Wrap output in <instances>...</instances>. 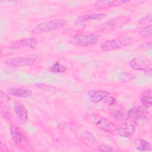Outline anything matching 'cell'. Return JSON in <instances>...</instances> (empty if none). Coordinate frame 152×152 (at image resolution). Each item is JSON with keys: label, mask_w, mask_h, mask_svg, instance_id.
<instances>
[{"label": "cell", "mask_w": 152, "mask_h": 152, "mask_svg": "<svg viewBox=\"0 0 152 152\" xmlns=\"http://www.w3.org/2000/svg\"><path fill=\"white\" fill-rule=\"evenodd\" d=\"M65 24V21L61 19L48 20L42 22L33 27L31 30V33L37 34L52 31L64 27Z\"/></svg>", "instance_id": "6da1fadb"}, {"label": "cell", "mask_w": 152, "mask_h": 152, "mask_svg": "<svg viewBox=\"0 0 152 152\" xmlns=\"http://www.w3.org/2000/svg\"><path fill=\"white\" fill-rule=\"evenodd\" d=\"M132 40V38L130 36H119L103 42L100 46V49L103 51L116 50L131 44Z\"/></svg>", "instance_id": "7a4b0ae2"}, {"label": "cell", "mask_w": 152, "mask_h": 152, "mask_svg": "<svg viewBox=\"0 0 152 152\" xmlns=\"http://www.w3.org/2000/svg\"><path fill=\"white\" fill-rule=\"evenodd\" d=\"M41 56L38 55L15 56L6 60L4 63L7 66L11 67L25 66L34 64L39 62Z\"/></svg>", "instance_id": "3957f363"}, {"label": "cell", "mask_w": 152, "mask_h": 152, "mask_svg": "<svg viewBox=\"0 0 152 152\" xmlns=\"http://www.w3.org/2000/svg\"><path fill=\"white\" fill-rule=\"evenodd\" d=\"M130 20V18L126 16L121 15L103 23L100 27V31L103 33H108L115 29L119 28L125 25Z\"/></svg>", "instance_id": "277c9868"}, {"label": "cell", "mask_w": 152, "mask_h": 152, "mask_svg": "<svg viewBox=\"0 0 152 152\" xmlns=\"http://www.w3.org/2000/svg\"><path fill=\"white\" fill-rule=\"evenodd\" d=\"M99 36L94 34H81L74 36L72 42L80 46L89 47L93 46L99 40Z\"/></svg>", "instance_id": "5b68a950"}, {"label": "cell", "mask_w": 152, "mask_h": 152, "mask_svg": "<svg viewBox=\"0 0 152 152\" xmlns=\"http://www.w3.org/2000/svg\"><path fill=\"white\" fill-rule=\"evenodd\" d=\"M94 123L101 130L108 133L114 134L116 132L117 126L108 119L102 117H96L94 119Z\"/></svg>", "instance_id": "8992f818"}, {"label": "cell", "mask_w": 152, "mask_h": 152, "mask_svg": "<svg viewBox=\"0 0 152 152\" xmlns=\"http://www.w3.org/2000/svg\"><path fill=\"white\" fill-rule=\"evenodd\" d=\"M129 65L134 69L138 71H145L151 66V62L147 58L144 57L137 56L129 62Z\"/></svg>", "instance_id": "52a82bcc"}, {"label": "cell", "mask_w": 152, "mask_h": 152, "mask_svg": "<svg viewBox=\"0 0 152 152\" xmlns=\"http://www.w3.org/2000/svg\"><path fill=\"white\" fill-rule=\"evenodd\" d=\"M37 44V41L35 38L29 37L15 40L12 42L10 47L13 49H22L26 48L33 49L36 46Z\"/></svg>", "instance_id": "ba28073f"}, {"label": "cell", "mask_w": 152, "mask_h": 152, "mask_svg": "<svg viewBox=\"0 0 152 152\" xmlns=\"http://www.w3.org/2000/svg\"><path fill=\"white\" fill-rule=\"evenodd\" d=\"M135 132V126L132 124L124 123L117 127L116 132L121 137L128 138L132 136Z\"/></svg>", "instance_id": "9c48e42d"}, {"label": "cell", "mask_w": 152, "mask_h": 152, "mask_svg": "<svg viewBox=\"0 0 152 152\" xmlns=\"http://www.w3.org/2000/svg\"><path fill=\"white\" fill-rule=\"evenodd\" d=\"M128 1L125 0H102L98 1L95 4V7L97 10L106 9L118 5H121L128 2Z\"/></svg>", "instance_id": "30bf717a"}, {"label": "cell", "mask_w": 152, "mask_h": 152, "mask_svg": "<svg viewBox=\"0 0 152 152\" xmlns=\"http://www.w3.org/2000/svg\"><path fill=\"white\" fill-rule=\"evenodd\" d=\"M148 112L147 108L144 106H140L130 110L128 112V117L133 118L135 119H144L148 117Z\"/></svg>", "instance_id": "8fae6325"}, {"label": "cell", "mask_w": 152, "mask_h": 152, "mask_svg": "<svg viewBox=\"0 0 152 152\" xmlns=\"http://www.w3.org/2000/svg\"><path fill=\"white\" fill-rule=\"evenodd\" d=\"M15 112L18 120L21 124H25L28 119L27 111L24 104L20 102L15 103Z\"/></svg>", "instance_id": "7c38bea8"}, {"label": "cell", "mask_w": 152, "mask_h": 152, "mask_svg": "<svg viewBox=\"0 0 152 152\" xmlns=\"http://www.w3.org/2000/svg\"><path fill=\"white\" fill-rule=\"evenodd\" d=\"M109 92L103 90H91L88 91V99L93 103H98L107 97Z\"/></svg>", "instance_id": "4fadbf2b"}, {"label": "cell", "mask_w": 152, "mask_h": 152, "mask_svg": "<svg viewBox=\"0 0 152 152\" xmlns=\"http://www.w3.org/2000/svg\"><path fill=\"white\" fill-rule=\"evenodd\" d=\"M9 94L18 97H28L32 94V91L30 89L18 87H10L7 89Z\"/></svg>", "instance_id": "5bb4252c"}, {"label": "cell", "mask_w": 152, "mask_h": 152, "mask_svg": "<svg viewBox=\"0 0 152 152\" xmlns=\"http://www.w3.org/2000/svg\"><path fill=\"white\" fill-rule=\"evenodd\" d=\"M10 132L11 138L13 141L18 145L21 144L24 140V136L18 128L16 125H12L11 126Z\"/></svg>", "instance_id": "9a60e30c"}, {"label": "cell", "mask_w": 152, "mask_h": 152, "mask_svg": "<svg viewBox=\"0 0 152 152\" xmlns=\"http://www.w3.org/2000/svg\"><path fill=\"white\" fill-rule=\"evenodd\" d=\"M106 16L104 14H87L84 15L81 17H79L76 20L77 23H84L90 21H94V20H99L103 18H104Z\"/></svg>", "instance_id": "2e32d148"}, {"label": "cell", "mask_w": 152, "mask_h": 152, "mask_svg": "<svg viewBox=\"0 0 152 152\" xmlns=\"http://www.w3.org/2000/svg\"><path fill=\"white\" fill-rule=\"evenodd\" d=\"M109 109L111 113L116 118L120 120L124 119L125 116V112L124 108L121 106L117 104L116 103L110 106Z\"/></svg>", "instance_id": "e0dca14e"}, {"label": "cell", "mask_w": 152, "mask_h": 152, "mask_svg": "<svg viewBox=\"0 0 152 152\" xmlns=\"http://www.w3.org/2000/svg\"><path fill=\"white\" fill-rule=\"evenodd\" d=\"M135 147L137 150L141 151H148L151 150V146L150 142L141 138L135 140Z\"/></svg>", "instance_id": "ac0fdd59"}, {"label": "cell", "mask_w": 152, "mask_h": 152, "mask_svg": "<svg viewBox=\"0 0 152 152\" xmlns=\"http://www.w3.org/2000/svg\"><path fill=\"white\" fill-rule=\"evenodd\" d=\"M140 99L144 106L146 108L150 107L152 104V93L151 90H147L142 92L140 96Z\"/></svg>", "instance_id": "d6986e66"}, {"label": "cell", "mask_w": 152, "mask_h": 152, "mask_svg": "<svg viewBox=\"0 0 152 152\" xmlns=\"http://www.w3.org/2000/svg\"><path fill=\"white\" fill-rule=\"evenodd\" d=\"M66 70L65 67L59 62H55L50 68V71L54 73H62L65 72Z\"/></svg>", "instance_id": "ffe728a7"}, {"label": "cell", "mask_w": 152, "mask_h": 152, "mask_svg": "<svg viewBox=\"0 0 152 152\" xmlns=\"http://www.w3.org/2000/svg\"><path fill=\"white\" fill-rule=\"evenodd\" d=\"M81 137L83 139V140L85 141L86 143L94 144L96 141V138L93 137V135L90 132H83Z\"/></svg>", "instance_id": "44dd1931"}, {"label": "cell", "mask_w": 152, "mask_h": 152, "mask_svg": "<svg viewBox=\"0 0 152 152\" xmlns=\"http://www.w3.org/2000/svg\"><path fill=\"white\" fill-rule=\"evenodd\" d=\"M140 36L142 37H148L151 36L152 34V26L150 24L144 27L139 31Z\"/></svg>", "instance_id": "7402d4cb"}, {"label": "cell", "mask_w": 152, "mask_h": 152, "mask_svg": "<svg viewBox=\"0 0 152 152\" xmlns=\"http://www.w3.org/2000/svg\"><path fill=\"white\" fill-rule=\"evenodd\" d=\"M119 80L122 81H129L135 78L134 75L127 73V72H121L119 74Z\"/></svg>", "instance_id": "603a6c76"}, {"label": "cell", "mask_w": 152, "mask_h": 152, "mask_svg": "<svg viewBox=\"0 0 152 152\" xmlns=\"http://www.w3.org/2000/svg\"><path fill=\"white\" fill-rule=\"evenodd\" d=\"M151 21H152V17H151V14H150L141 18L139 20L138 23L140 25H144V24H151Z\"/></svg>", "instance_id": "cb8c5ba5"}, {"label": "cell", "mask_w": 152, "mask_h": 152, "mask_svg": "<svg viewBox=\"0 0 152 152\" xmlns=\"http://www.w3.org/2000/svg\"><path fill=\"white\" fill-rule=\"evenodd\" d=\"M1 115L6 119H10L11 113L6 106H4L1 104Z\"/></svg>", "instance_id": "d4e9b609"}, {"label": "cell", "mask_w": 152, "mask_h": 152, "mask_svg": "<svg viewBox=\"0 0 152 152\" xmlns=\"http://www.w3.org/2000/svg\"><path fill=\"white\" fill-rule=\"evenodd\" d=\"M10 97L4 93L2 90L0 91V100L1 103H5L7 102L10 101Z\"/></svg>", "instance_id": "484cf974"}, {"label": "cell", "mask_w": 152, "mask_h": 152, "mask_svg": "<svg viewBox=\"0 0 152 152\" xmlns=\"http://www.w3.org/2000/svg\"><path fill=\"white\" fill-rule=\"evenodd\" d=\"M98 150L101 151H114V149L112 148V147L104 145V144H100L98 146Z\"/></svg>", "instance_id": "4316f807"}, {"label": "cell", "mask_w": 152, "mask_h": 152, "mask_svg": "<svg viewBox=\"0 0 152 152\" xmlns=\"http://www.w3.org/2000/svg\"><path fill=\"white\" fill-rule=\"evenodd\" d=\"M36 87H37V88H39L40 89H42V90H46V91L50 90L52 88L51 86H50L49 85H46L45 84H43V83L37 84H36Z\"/></svg>", "instance_id": "83f0119b"}, {"label": "cell", "mask_w": 152, "mask_h": 152, "mask_svg": "<svg viewBox=\"0 0 152 152\" xmlns=\"http://www.w3.org/2000/svg\"><path fill=\"white\" fill-rule=\"evenodd\" d=\"M104 103H106L107 105H109L110 106L116 103V100L114 97L110 96V97H107L105 99Z\"/></svg>", "instance_id": "f1b7e54d"}, {"label": "cell", "mask_w": 152, "mask_h": 152, "mask_svg": "<svg viewBox=\"0 0 152 152\" xmlns=\"http://www.w3.org/2000/svg\"><path fill=\"white\" fill-rule=\"evenodd\" d=\"M140 47H141L142 49H145V50L150 49L151 48V42H144V43H142V44L140 45Z\"/></svg>", "instance_id": "f546056e"}, {"label": "cell", "mask_w": 152, "mask_h": 152, "mask_svg": "<svg viewBox=\"0 0 152 152\" xmlns=\"http://www.w3.org/2000/svg\"><path fill=\"white\" fill-rule=\"evenodd\" d=\"M8 150L7 148V147L2 143V142H1L0 144V151L1 152H6L8 151Z\"/></svg>", "instance_id": "4dcf8cb0"}]
</instances>
